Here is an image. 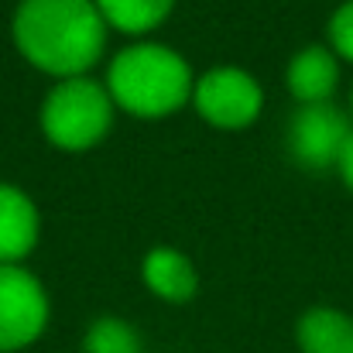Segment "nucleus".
<instances>
[{
    "label": "nucleus",
    "instance_id": "obj_9",
    "mask_svg": "<svg viewBox=\"0 0 353 353\" xmlns=\"http://www.w3.org/2000/svg\"><path fill=\"white\" fill-rule=\"evenodd\" d=\"M141 278L165 302H189L199 288V274L192 261L175 247H154L141 264Z\"/></svg>",
    "mask_w": 353,
    "mask_h": 353
},
{
    "label": "nucleus",
    "instance_id": "obj_8",
    "mask_svg": "<svg viewBox=\"0 0 353 353\" xmlns=\"http://www.w3.org/2000/svg\"><path fill=\"white\" fill-rule=\"evenodd\" d=\"M336 83H340L336 52H330L323 45H309V48L295 52V59L288 62V90L302 107L330 103Z\"/></svg>",
    "mask_w": 353,
    "mask_h": 353
},
{
    "label": "nucleus",
    "instance_id": "obj_11",
    "mask_svg": "<svg viewBox=\"0 0 353 353\" xmlns=\"http://www.w3.org/2000/svg\"><path fill=\"white\" fill-rule=\"evenodd\" d=\"M93 3L100 7L103 21L123 34H144L158 28L175 7V0H93Z\"/></svg>",
    "mask_w": 353,
    "mask_h": 353
},
{
    "label": "nucleus",
    "instance_id": "obj_1",
    "mask_svg": "<svg viewBox=\"0 0 353 353\" xmlns=\"http://www.w3.org/2000/svg\"><path fill=\"white\" fill-rule=\"evenodd\" d=\"M14 45L34 69L55 79H76L100 62L107 21L93 0H21Z\"/></svg>",
    "mask_w": 353,
    "mask_h": 353
},
{
    "label": "nucleus",
    "instance_id": "obj_4",
    "mask_svg": "<svg viewBox=\"0 0 353 353\" xmlns=\"http://www.w3.org/2000/svg\"><path fill=\"white\" fill-rule=\"evenodd\" d=\"M192 100L206 123H213L220 130H240L261 117L264 90L250 72H243L236 65H216L196 79Z\"/></svg>",
    "mask_w": 353,
    "mask_h": 353
},
{
    "label": "nucleus",
    "instance_id": "obj_13",
    "mask_svg": "<svg viewBox=\"0 0 353 353\" xmlns=\"http://www.w3.org/2000/svg\"><path fill=\"white\" fill-rule=\"evenodd\" d=\"M330 41H333V52L340 59L353 62V0L340 3L336 14L330 17Z\"/></svg>",
    "mask_w": 353,
    "mask_h": 353
},
{
    "label": "nucleus",
    "instance_id": "obj_14",
    "mask_svg": "<svg viewBox=\"0 0 353 353\" xmlns=\"http://www.w3.org/2000/svg\"><path fill=\"white\" fill-rule=\"evenodd\" d=\"M336 168H340V179L347 182V189H353V134L347 137V144H343V151H340Z\"/></svg>",
    "mask_w": 353,
    "mask_h": 353
},
{
    "label": "nucleus",
    "instance_id": "obj_6",
    "mask_svg": "<svg viewBox=\"0 0 353 353\" xmlns=\"http://www.w3.org/2000/svg\"><path fill=\"white\" fill-rule=\"evenodd\" d=\"M350 123L347 114L333 103H312V107H299V114L292 117L288 127V148L292 158L309 168V172H326L340 161V151L350 137Z\"/></svg>",
    "mask_w": 353,
    "mask_h": 353
},
{
    "label": "nucleus",
    "instance_id": "obj_7",
    "mask_svg": "<svg viewBox=\"0 0 353 353\" xmlns=\"http://www.w3.org/2000/svg\"><path fill=\"white\" fill-rule=\"evenodd\" d=\"M38 210L28 192L0 182V264L24 261L38 243Z\"/></svg>",
    "mask_w": 353,
    "mask_h": 353
},
{
    "label": "nucleus",
    "instance_id": "obj_12",
    "mask_svg": "<svg viewBox=\"0 0 353 353\" xmlns=\"http://www.w3.org/2000/svg\"><path fill=\"white\" fill-rule=\"evenodd\" d=\"M83 353H141V336L130 323L117 316H103L86 330Z\"/></svg>",
    "mask_w": 353,
    "mask_h": 353
},
{
    "label": "nucleus",
    "instance_id": "obj_10",
    "mask_svg": "<svg viewBox=\"0 0 353 353\" xmlns=\"http://www.w3.org/2000/svg\"><path fill=\"white\" fill-rule=\"evenodd\" d=\"M295 340L302 353H353V319L340 309H309L299 326Z\"/></svg>",
    "mask_w": 353,
    "mask_h": 353
},
{
    "label": "nucleus",
    "instance_id": "obj_3",
    "mask_svg": "<svg viewBox=\"0 0 353 353\" xmlns=\"http://www.w3.org/2000/svg\"><path fill=\"white\" fill-rule=\"evenodd\" d=\"M114 123L110 90L90 76L62 79L41 103V130L62 151H90Z\"/></svg>",
    "mask_w": 353,
    "mask_h": 353
},
{
    "label": "nucleus",
    "instance_id": "obj_2",
    "mask_svg": "<svg viewBox=\"0 0 353 353\" xmlns=\"http://www.w3.org/2000/svg\"><path fill=\"white\" fill-rule=\"evenodd\" d=\"M107 90L120 110L144 120H158L182 110L192 100L196 83L189 62L175 48L141 41L114 55L107 72Z\"/></svg>",
    "mask_w": 353,
    "mask_h": 353
},
{
    "label": "nucleus",
    "instance_id": "obj_15",
    "mask_svg": "<svg viewBox=\"0 0 353 353\" xmlns=\"http://www.w3.org/2000/svg\"><path fill=\"white\" fill-rule=\"evenodd\" d=\"M350 103H353V100H350Z\"/></svg>",
    "mask_w": 353,
    "mask_h": 353
},
{
    "label": "nucleus",
    "instance_id": "obj_5",
    "mask_svg": "<svg viewBox=\"0 0 353 353\" xmlns=\"http://www.w3.org/2000/svg\"><path fill=\"white\" fill-rule=\"evenodd\" d=\"M48 323V295L21 264H0V353L31 347Z\"/></svg>",
    "mask_w": 353,
    "mask_h": 353
}]
</instances>
